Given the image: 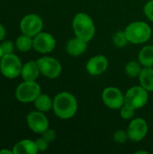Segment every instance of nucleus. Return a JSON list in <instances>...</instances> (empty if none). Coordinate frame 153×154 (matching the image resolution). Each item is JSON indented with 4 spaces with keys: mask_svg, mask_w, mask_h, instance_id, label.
Here are the masks:
<instances>
[{
    "mask_svg": "<svg viewBox=\"0 0 153 154\" xmlns=\"http://www.w3.org/2000/svg\"><path fill=\"white\" fill-rule=\"evenodd\" d=\"M52 110L59 118L62 120L70 119L78 111V100L69 92H60L53 98Z\"/></svg>",
    "mask_w": 153,
    "mask_h": 154,
    "instance_id": "1",
    "label": "nucleus"
},
{
    "mask_svg": "<svg viewBox=\"0 0 153 154\" xmlns=\"http://www.w3.org/2000/svg\"><path fill=\"white\" fill-rule=\"evenodd\" d=\"M72 28L75 36L88 42L96 33V26L93 19L86 13H78L72 20Z\"/></svg>",
    "mask_w": 153,
    "mask_h": 154,
    "instance_id": "2",
    "label": "nucleus"
},
{
    "mask_svg": "<svg viewBox=\"0 0 153 154\" xmlns=\"http://www.w3.org/2000/svg\"><path fill=\"white\" fill-rule=\"evenodd\" d=\"M124 32L128 42L133 44H142L148 42L152 34L151 26L142 21H136L129 23Z\"/></svg>",
    "mask_w": 153,
    "mask_h": 154,
    "instance_id": "3",
    "label": "nucleus"
},
{
    "mask_svg": "<svg viewBox=\"0 0 153 154\" xmlns=\"http://www.w3.org/2000/svg\"><path fill=\"white\" fill-rule=\"evenodd\" d=\"M23 63L20 58L14 54H5L0 59V72L1 74L9 79H16L21 75Z\"/></svg>",
    "mask_w": 153,
    "mask_h": 154,
    "instance_id": "4",
    "label": "nucleus"
},
{
    "mask_svg": "<svg viewBox=\"0 0 153 154\" xmlns=\"http://www.w3.org/2000/svg\"><path fill=\"white\" fill-rule=\"evenodd\" d=\"M41 93V86L36 81L23 80L15 89V97L21 103H32Z\"/></svg>",
    "mask_w": 153,
    "mask_h": 154,
    "instance_id": "5",
    "label": "nucleus"
},
{
    "mask_svg": "<svg viewBox=\"0 0 153 154\" xmlns=\"http://www.w3.org/2000/svg\"><path fill=\"white\" fill-rule=\"evenodd\" d=\"M148 99V91L142 86L132 87L124 95V104L135 110L142 108L147 104Z\"/></svg>",
    "mask_w": 153,
    "mask_h": 154,
    "instance_id": "6",
    "label": "nucleus"
},
{
    "mask_svg": "<svg viewBox=\"0 0 153 154\" xmlns=\"http://www.w3.org/2000/svg\"><path fill=\"white\" fill-rule=\"evenodd\" d=\"M36 61L41 74H42L44 77L54 79L60 77V75L61 74L62 67L60 62L57 59L50 56H43L38 59Z\"/></svg>",
    "mask_w": 153,
    "mask_h": 154,
    "instance_id": "7",
    "label": "nucleus"
},
{
    "mask_svg": "<svg viewBox=\"0 0 153 154\" xmlns=\"http://www.w3.org/2000/svg\"><path fill=\"white\" fill-rule=\"evenodd\" d=\"M19 26L23 34L33 38L35 35L42 32L43 21L40 15L36 14H29L23 17Z\"/></svg>",
    "mask_w": 153,
    "mask_h": 154,
    "instance_id": "8",
    "label": "nucleus"
},
{
    "mask_svg": "<svg viewBox=\"0 0 153 154\" xmlns=\"http://www.w3.org/2000/svg\"><path fill=\"white\" fill-rule=\"evenodd\" d=\"M102 101L108 108L118 110L124 105V95L115 87H107L102 92Z\"/></svg>",
    "mask_w": 153,
    "mask_h": 154,
    "instance_id": "9",
    "label": "nucleus"
},
{
    "mask_svg": "<svg viewBox=\"0 0 153 154\" xmlns=\"http://www.w3.org/2000/svg\"><path fill=\"white\" fill-rule=\"evenodd\" d=\"M56 46L54 36L46 32H41L32 38V49L36 51L46 54L51 52Z\"/></svg>",
    "mask_w": 153,
    "mask_h": 154,
    "instance_id": "10",
    "label": "nucleus"
},
{
    "mask_svg": "<svg viewBox=\"0 0 153 154\" xmlns=\"http://www.w3.org/2000/svg\"><path fill=\"white\" fill-rule=\"evenodd\" d=\"M26 123L28 127L35 134H41L49 128V120L44 113L41 111H32L26 116Z\"/></svg>",
    "mask_w": 153,
    "mask_h": 154,
    "instance_id": "11",
    "label": "nucleus"
},
{
    "mask_svg": "<svg viewBox=\"0 0 153 154\" xmlns=\"http://www.w3.org/2000/svg\"><path fill=\"white\" fill-rule=\"evenodd\" d=\"M148 130V124L144 119L140 117L132 119L127 129L129 140L134 143L141 142L147 135Z\"/></svg>",
    "mask_w": 153,
    "mask_h": 154,
    "instance_id": "12",
    "label": "nucleus"
},
{
    "mask_svg": "<svg viewBox=\"0 0 153 154\" xmlns=\"http://www.w3.org/2000/svg\"><path fill=\"white\" fill-rule=\"evenodd\" d=\"M109 65L108 59L104 55H96L87 62V71L92 76H98L104 73Z\"/></svg>",
    "mask_w": 153,
    "mask_h": 154,
    "instance_id": "13",
    "label": "nucleus"
},
{
    "mask_svg": "<svg viewBox=\"0 0 153 154\" xmlns=\"http://www.w3.org/2000/svg\"><path fill=\"white\" fill-rule=\"evenodd\" d=\"M41 74L36 60H29L23 64L21 70V77L24 81H36Z\"/></svg>",
    "mask_w": 153,
    "mask_h": 154,
    "instance_id": "14",
    "label": "nucleus"
},
{
    "mask_svg": "<svg viewBox=\"0 0 153 154\" xmlns=\"http://www.w3.org/2000/svg\"><path fill=\"white\" fill-rule=\"evenodd\" d=\"M87 49V42L78 38L74 37L70 39L66 45V51L69 55L73 57H78L82 55Z\"/></svg>",
    "mask_w": 153,
    "mask_h": 154,
    "instance_id": "15",
    "label": "nucleus"
},
{
    "mask_svg": "<svg viewBox=\"0 0 153 154\" xmlns=\"http://www.w3.org/2000/svg\"><path fill=\"white\" fill-rule=\"evenodd\" d=\"M13 152L14 154H36L39 151L35 141L24 139L14 144Z\"/></svg>",
    "mask_w": 153,
    "mask_h": 154,
    "instance_id": "16",
    "label": "nucleus"
},
{
    "mask_svg": "<svg viewBox=\"0 0 153 154\" xmlns=\"http://www.w3.org/2000/svg\"><path fill=\"white\" fill-rule=\"evenodd\" d=\"M140 84L148 92H153V68L143 67L139 75Z\"/></svg>",
    "mask_w": 153,
    "mask_h": 154,
    "instance_id": "17",
    "label": "nucleus"
},
{
    "mask_svg": "<svg viewBox=\"0 0 153 154\" xmlns=\"http://www.w3.org/2000/svg\"><path fill=\"white\" fill-rule=\"evenodd\" d=\"M32 103H33L35 108L38 111H41L42 113H47V112L50 111L53 106V100L47 94L41 93Z\"/></svg>",
    "mask_w": 153,
    "mask_h": 154,
    "instance_id": "18",
    "label": "nucleus"
},
{
    "mask_svg": "<svg viewBox=\"0 0 153 154\" xmlns=\"http://www.w3.org/2000/svg\"><path fill=\"white\" fill-rule=\"evenodd\" d=\"M138 61L142 67H153V45H147L141 49Z\"/></svg>",
    "mask_w": 153,
    "mask_h": 154,
    "instance_id": "19",
    "label": "nucleus"
},
{
    "mask_svg": "<svg viewBox=\"0 0 153 154\" xmlns=\"http://www.w3.org/2000/svg\"><path fill=\"white\" fill-rule=\"evenodd\" d=\"M15 48L21 52H27L32 49V37L23 34L18 36L15 41Z\"/></svg>",
    "mask_w": 153,
    "mask_h": 154,
    "instance_id": "20",
    "label": "nucleus"
},
{
    "mask_svg": "<svg viewBox=\"0 0 153 154\" xmlns=\"http://www.w3.org/2000/svg\"><path fill=\"white\" fill-rule=\"evenodd\" d=\"M142 64L139 61H135V60H131L129 61L124 68V71L126 73V75L130 78H137L139 77V75L142 72Z\"/></svg>",
    "mask_w": 153,
    "mask_h": 154,
    "instance_id": "21",
    "label": "nucleus"
},
{
    "mask_svg": "<svg viewBox=\"0 0 153 154\" xmlns=\"http://www.w3.org/2000/svg\"><path fill=\"white\" fill-rule=\"evenodd\" d=\"M113 42L117 48H124L129 42L124 31H118L113 37Z\"/></svg>",
    "mask_w": 153,
    "mask_h": 154,
    "instance_id": "22",
    "label": "nucleus"
},
{
    "mask_svg": "<svg viewBox=\"0 0 153 154\" xmlns=\"http://www.w3.org/2000/svg\"><path fill=\"white\" fill-rule=\"evenodd\" d=\"M120 116L124 120H132L135 115V109L127 105H124L120 109Z\"/></svg>",
    "mask_w": 153,
    "mask_h": 154,
    "instance_id": "23",
    "label": "nucleus"
},
{
    "mask_svg": "<svg viewBox=\"0 0 153 154\" xmlns=\"http://www.w3.org/2000/svg\"><path fill=\"white\" fill-rule=\"evenodd\" d=\"M114 140L118 143H125L129 140V136L127 131L124 130H117L114 134Z\"/></svg>",
    "mask_w": 153,
    "mask_h": 154,
    "instance_id": "24",
    "label": "nucleus"
},
{
    "mask_svg": "<svg viewBox=\"0 0 153 154\" xmlns=\"http://www.w3.org/2000/svg\"><path fill=\"white\" fill-rule=\"evenodd\" d=\"M1 47L5 54H10L14 52V50L15 48V44L12 41H5L1 43Z\"/></svg>",
    "mask_w": 153,
    "mask_h": 154,
    "instance_id": "25",
    "label": "nucleus"
},
{
    "mask_svg": "<svg viewBox=\"0 0 153 154\" xmlns=\"http://www.w3.org/2000/svg\"><path fill=\"white\" fill-rule=\"evenodd\" d=\"M144 14L146 15V17L153 22V0H150L146 3V5H144Z\"/></svg>",
    "mask_w": 153,
    "mask_h": 154,
    "instance_id": "26",
    "label": "nucleus"
},
{
    "mask_svg": "<svg viewBox=\"0 0 153 154\" xmlns=\"http://www.w3.org/2000/svg\"><path fill=\"white\" fill-rule=\"evenodd\" d=\"M35 143L37 145V148H38L39 152H45L48 149L50 143L41 136V137H40V138L35 140Z\"/></svg>",
    "mask_w": 153,
    "mask_h": 154,
    "instance_id": "27",
    "label": "nucleus"
},
{
    "mask_svg": "<svg viewBox=\"0 0 153 154\" xmlns=\"http://www.w3.org/2000/svg\"><path fill=\"white\" fill-rule=\"evenodd\" d=\"M41 135L49 143H51V142L55 141V139H56V132L52 129H50V128H48L46 131H44L41 134Z\"/></svg>",
    "mask_w": 153,
    "mask_h": 154,
    "instance_id": "28",
    "label": "nucleus"
},
{
    "mask_svg": "<svg viewBox=\"0 0 153 154\" xmlns=\"http://www.w3.org/2000/svg\"><path fill=\"white\" fill-rule=\"evenodd\" d=\"M5 34H6V32H5V29L4 27V25L2 23H0V42H2L5 37Z\"/></svg>",
    "mask_w": 153,
    "mask_h": 154,
    "instance_id": "29",
    "label": "nucleus"
},
{
    "mask_svg": "<svg viewBox=\"0 0 153 154\" xmlns=\"http://www.w3.org/2000/svg\"><path fill=\"white\" fill-rule=\"evenodd\" d=\"M4 153L14 154V152H13V150H12V151H10V150H2V151H0V154H4Z\"/></svg>",
    "mask_w": 153,
    "mask_h": 154,
    "instance_id": "30",
    "label": "nucleus"
},
{
    "mask_svg": "<svg viewBox=\"0 0 153 154\" xmlns=\"http://www.w3.org/2000/svg\"><path fill=\"white\" fill-rule=\"evenodd\" d=\"M136 154H140V153H143V154H148L149 152H146V151H137L136 152H135Z\"/></svg>",
    "mask_w": 153,
    "mask_h": 154,
    "instance_id": "31",
    "label": "nucleus"
},
{
    "mask_svg": "<svg viewBox=\"0 0 153 154\" xmlns=\"http://www.w3.org/2000/svg\"><path fill=\"white\" fill-rule=\"evenodd\" d=\"M4 56V52H3V50H2V47H1V44H0V59Z\"/></svg>",
    "mask_w": 153,
    "mask_h": 154,
    "instance_id": "32",
    "label": "nucleus"
},
{
    "mask_svg": "<svg viewBox=\"0 0 153 154\" xmlns=\"http://www.w3.org/2000/svg\"><path fill=\"white\" fill-rule=\"evenodd\" d=\"M152 41H153V38H152Z\"/></svg>",
    "mask_w": 153,
    "mask_h": 154,
    "instance_id": "33",
    "label": "nucleus"
}]
</instances>
